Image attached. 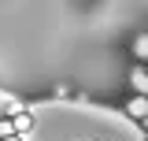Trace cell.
Wrapping results in <instances>:
<instances>
[{
    "instance_id": "obj_3",
    "label": "cell",
    "mask_w": 148,
    "mask_h": 141,
    "mask_svg": "<svg viewBox=\"0 0 148 141\" xmlns=\"http://www.w3.org/2000/svg\"><path fill=\"white\" fill-rule=\"evenodd\" d=\"M130 48H133V56H137L141 63H148V34H137V37H133V45H130Z\"/></svg>"
},
{
    "instance_id": "obj_4",
    "label": "cell",
    "mask_w": 148,
    "mask_h": 141,
    "mask_svg": "<svg viewBox=\"0 0 148 141\" xmlns=\"http://www.w3.org/2000/svg\"><path fill=\"white\" fill-rule=\"evenodd\" d=\"M30 130H34V115L30 111H18L15 115V134H30Z\"/></svg>"
},
{
    "instance_id": "obj_5",
    "label": "cell",
    "mask_w": 148,
    "mask_h": 141,
    "mask_svg": "<svg viewBox=\"0 0 148 141\" xmlns=\"http://www.w3.org/2000/svg\"><path fill=\"white\" fill-rule=\"evenodd\" d=\"M15 134V119H0V138H11Z\"/></svg>"
},
{
    "instance_id": "obj_2",
    "label": "cell",
    "mask_w": 148,
    "mask_h": 141,
    "mask_svg": "<svg viewBox=\"0 0 148 141\" xmlns=\"http://www.w3.org/2000/svg\"><path fill=\"white\" fill-rule=\"evenodd\" d=\"M130 86H133V93L148 97V67H137V70H133V74H130Z\"/></svg>"
},
{
    "instance_id": "obj_6",
    "label": "cell",
    "mask_w": 148,
    "mask_h": 141,
    "mask_svg": "<svg viewBox=\"0 0 148 141\" xmlns=\"http://www.w3.org/2000/svg\"><path fill=\"white\" fill-rule=\"evenodd\" d=\"M0 141H22V138H18V134H11V138H0Z\"/></svg>"
},
{
    "instance_id": "obj_1",
    "label": "cell",
    "mask_w": 148,
    "mask_h": 141,
    "mask_svg": "<svg viewBox=\"0 0 148 141\" xmlns=\"http://www.w3.org/2000/svg\"><path fill=\"white\" fill-rule=\"evenodd\" d=\"M126 115L133 119V123H148V97L133 93V97L126 100Z\"/></svg>"
},
{
    "instance_id": "obj_7",
    "label": "cell",
    "mask_w": 148,
    "mask_h": 141,
    "mask_svg": "<svg viewBox=\"0 0 148 141\" xmlns=\"http://www.w3.org/2000/svg\"><path fill=\"white\" fill-rule=\"evenodd\" d=\"M145 141H148V138H145Z\"/></svg>"
}]
</instances>
